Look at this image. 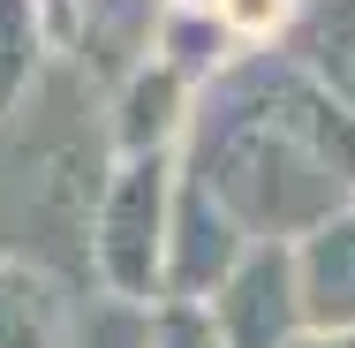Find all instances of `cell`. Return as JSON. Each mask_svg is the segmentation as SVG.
Listing matches in <instances>:
<instances>
[{
  "label": "cell",
  "mask_w": 355,
  "mask_h": 348,
  "mask_svg": "<svg viewBox=\"0 0 355 348\" xmlns=\"http://www.w3.org/2000/svg\"><path fill=\"white\" fill-rule=\"evenodd\" d=\"M182 167L257 242H302L355 205V106L302 53H242L197 91Z\"/></svg>",
  "instance_id": "obj_1"
},
{
  "label": "cell",
  "mask_w": 355,
  "mask_h": 348,
  "mask_svg": "<svg viewBox=\"0 0 355 348\" xmlns=\"http://www.w3.org/2000/svg\"><path fill=\"white\" fill-rule=\"evenodd\" d=\"M174 182H182V151H151V159H114V182L91 219V280L114 295H166V227H174Z\"/></svg>",
  "instance_id": "obj_2"
},
{
  "label": "cell",
  "mask_w": 355,
  "mask_h": 348,
  "mask_svg": "<svg viewBox=\"0 0 355 348\" xmlns=\"http://www.w3.org/2000/svg\"><path fill=\"white\" fill-rule=\"evenodd\" d=\"M212 318L227 333V348H287L295 333H310L302 280H295V242H250V258L219 280Z\"/></svg>",
  "instance_id": "obj_3"
},
{
  "label": "cell",
  "mask_w": 355,
  "mask_h": 348,
  "mask_svg": "<svg viewBox=\"0 0 355 348\" xmlns=\"http://www.w3.org/2000/svg\"><path fill=\"white\" fill-rule=\"evenodd\" d=\"M250 242H257V235H250V227H242V219L182 167V182H174V227H166V295L212 303L219 280L250 258Z\"/></svg>",
  "instance_id": "obj_4"
},
{
  "label": "cell",
  "mask_w": 355,
  "mask_h": 348,
  "mask_svg": "<svg viewBox=\"0 0 355 348\" xmlns=\"http://www.w3.org/2000/svg\"><path fill=\"white\" fill-rule=\"evenodd\" d=\"M189 122H197V83L174 69V61L144 53L137 69L114 83V106H106V137H114V151H121V159L182 151V144H189Z\"/></svg>",
  "instance_id": "obj_5"
},
{
  "label": "cell",
  "mask_w": 355,
  "mask_h": 348,
  "mask_svg": "<svg viewBox=\"0 0 355 348\" xmlns=\"http://www.w3.org/2000/svg\"><path fill=\"white\" fill-rule=\"evenodd\" d=\"M76 295H61V273L38 258L0 250V348H69Z\"/></svg>",
  "instance_id": "obj_6"
},
{
  "label": "cell",
  "mask_w": 355,
  "mask_h": 348,
  "mask_svg": "<svg viewBox=\"0 0 355 348\" xmlns=\"http://www.w3.org/2000/svg\"><path fill=\"white\" fill-rule=\"evenodd\" d=\"M295 280L310 326H355V205H340L295 242Z\"/></svg>",
  "instance_id": "obj_7"
},
{
  "label": "cell",
  "mask_w": 355,
  "mask_h": 348,
  "mask_svg": "<svg viewBox=\"0 0 355 348\" xmlns=\"http://www.w3.org/2000/svg\"><path fill=\"white\" fill-rule=\"evenodd\" d=\"M61 53V31L46 15V0H0V129L15 122V106L46 83Z\"/></svg>",
  "instance_id": "obj_8"
},
{
  "label": "cell",
  "mask_w": 355,
  "mask_h": 348,
  "mask_svg": "<svg viewBox=\"0 0 355 348\" xmlns=\"http://www.w3.org/2000/svg\"><path fill=\"white\" fill-rule=\"evenodd\" d=\"M287 53H302V61L355 106V0H318V8H302L295 31H287Z\"/></svg>",
  "instance_id": "obj_9"
},
{
  "label": "cell",
  "mask_w": 355,
  "mask_h": 348,
  "mask_svg": "<svg viewBox=\"0 0 355 348\" xmlns=\"http://www.w3.org/2000/svg\"><path fill=\"white\" fill-rule=\"evenodd\" d=\"M151 318H159V303H144V295L83 288L69 318V348H151Z\"/></svg>",
  "instance_id": "obj_10"
},
{
  "label": "cell",
  "mask_w": 355,
  "mask_h": 348,
  "mask_svg": "<svg viewBox=\"0 0 355 348\" xmlns=\"http://www.w3.org/2000/svg\"><path fill=\"white\" fill-rule=\"evenodd\" d=\"M151 348H227V333H219L212 303H197V295H159Z\"/></svg>",
  "instance_id": "obj_11"
},
{
  "label": "cell",
  "mask_w": 355,
  "mask_h": 348,
  "mask_svg": "<svg viewBox=\"0 0 355 348\" xmlns=\"http://www.w3.org/2000/svg\"><path fill=\"white\" fill-rule=\"evenodd\" d=\"M295 15H302V0H219V23L234 31V46L242 53H257V46H272L295 31Z\"/></svg>",
  "instance_id": "obj_12"
},
{
  "label": "cell",
  "mask_w": 355,
  "mask_h": 348,
  "mask_svg": "<svg viewBox=\"0 0 355 348\" xmlns=\"http://www.w3.org/2000/svg\"><path fill=\"white\" fill-rule=\"evenodd\" d=\"M287 348H355V326H310V333H295Z\"/></svg>",
  "instance_id": "obj_13"
},
{
  "label": "cell",
  "mask_w": 355,
  "mask_h": 348,
  "mask_svg": "<svg viewBox=\"0 0 355 348\" xmlns=\"http://www.w3.org/2000/svg\"><path fill=\"white\" fill-rule=\"evenodd\" d=\"M166 8H182V15H219V0H166Z\"/></svg>",
  "instance_id": "obj_14"
}]
</instances>
